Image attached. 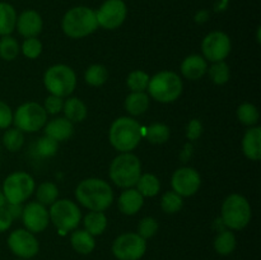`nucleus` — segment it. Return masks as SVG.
I'll return each mask as SVG.
<instances>
[{
    "mask_svg": "<svg viewBox=\"0 0 261 260\" xmlns=\"http://www.w3.org/2000/svg\"><path fill=\"white\" fill-rule=\"evenodd\" d=\"M98 25L106 30H115L126 18V5L122 0H107L96 12Z\"/></svg>",
    "mask_w": 261,
    "mask_h": 260,
    "instance_id": "nucleus-12",
    "label": "nucleus"
},
{
    "mask_svg": "<svg viewBox=\"0 0 261 260\" xmlns=\"http://www.w3.org/2000/svg\"><path fill=\"white\" fill-rule=\"evenodd\" d=\"M147 250V242L138 233L120 235L112 244V252L119 260H139Z\"/></svg>",
    "mask_w": 261,
    "mask_h": 260,
    "instance_id": "nucleus-11",
    "label": "nucleus"
},
{
    "mask_svg": "<svg viewBox=\"0 0 261 260\" xmlns=\"http://www.w3.org/2000/svg\"><path fill=\"white\" fill-rule=\"evenodd\" d=\"M22 218L27 231L32 232V233L42 232L47 227L48 221H50L47 209L45 208V205L38 203V201L28 203L23 208Z\"/></svg>",
    "mask_w": 261,
    "mask_h": 260,
    "instance_id": "nucleus-16",
    "label": "nucleus"
},
{
    "mask_svg": "<svg viewBox=\"0 0 261 260\" xmlns=\"http://www.w3.org/2000/svg\"><path fill=\"white\" fill-rule=\"evenodd\" d=\"M237 117L244 125H255L259 121V111L251 103H244L237 109Z\"/></svg>",
    "mask_w": 261,
    "mask_h": 260,
    "instance_id": "nucleus-37",
    "label": "nucleus"
},
{
    "mask_svg": "<svg viewBox=\"0 0 261 260\" xmlns=\"http://www.w3.org/2000/svg\"><path fill=\"white\" fill-rule=\"evenodd\" d=\"M63 111L65 114L66 119L71 122H81L86 119L87 116V107L83 101L74 97L69 98L64 102Z\"/></svg>",
    "mask_w": 261,
    "mask_h": 260,
    "instance_id": "nucleus-25",
    "label": "nucleus"
},
{
    "mask_svg": "<svg viewBox=\"0 0 261 260\" xmlns=\"http://www.w3.org/2000/svg\"><path fill=\"white\" fill-rule=\"evenodd\" d=\"M107 78H109L107 69L99 64L91 65L86 71V82L93 87L102 86L107 81Z\"/></svg>",
    "mask_w": 261,
    "mask_h": 260,
    "instance_id": "nucleus-30",
    "label": "nucleus"
},
{
    "mask_svg": "<svg viewBox=\"0 0 261 260\" xmlns=\"http://www.w3.org/2000/svg\"><path fill=\"white\" fill-rule=\"evenodd\" d=\"M84 227L92 236L103 233L107 227V218L102 212H91L84 218Z\"/></svg>",
    "mask_w": 261,
    "mask_h": 260,
    "instance_id": "nucleus-26",
    "label": "nucleus"
},
{
    "mask_svg": "<svg viewBox=\"0 0 261 260\" xmlns=\"http://www.w3.org/2000/svg\"><path fill=\"white\" fill-rule=\"evenodd\" d=\"M46 120H47V112L36 102H28L19 106L13 117V122L17 129L27 133L40 130L46 124Z\"/></svg>",
    "mask_w": 261,
    "mask_h": 260,
    "instance_id": "nucleus-10",
    "label": "nucleus"
},
{
    "mask_svg": "<svg viewBox=\"0 0 261 260\" xmlns=\"http://www.w3.org/2000/svg\"><path fill=\"white\" fill-rule=\"evenodd\" d=\"M43 83L51 94L58 97H66L73 93L76 86L75 73L69 66L59 64L46 70Z\"/></svg>",
    "mask_w": 261,
    "mask_h": 260,
    "instance_id": "nucleus-7",
    "label": "nucleus"
},
{
    "mask_svg": "<svg viewBox=\"0 0 261 260\" xmlns=\"http://www.w3.org/2000/svg\"><path fill=\"white\" fill-rule=\"evenodd\" d=\"M214 249L219 255H229L236 249V237L231 231L219 232L214 240Z\"/></svg>",
    "mask_w": 261,
    "mask_h": 260,
    "instance_id": "nucleus-27",
    "label": "nucleus"
},
{
    "mask_svg": "<svg viewBox=\"0 0 261 260\" xmlns=\"http://www.w3.org/2000/svg\"><path fill=\"white\" fill-rule=\"evenodd\" d=\"M19 54V45L17 40H14L10 36H4L0 40V56L4 60H14Z\"/></svg>",
    "mask_w": 261,
    "mask_h": 260,
    "instance_id": "nucleus-32",
    "label": "nucleus"
},
{
    "mask_svg": "<svg viewBox=\"0 0 261 260\" xmlns=\"http://www.w3.org/2000/svg\"><path fill=\"white\" fill-rule=\"evenodd\" d=\"M35 191V181L25 172H15L8 176L3 185L5 200L12 204H22Z\"/></svg>",
    "mask_w": 261,
    "mask_h": 260,
    "instance_id": "nucleus-9",
    "label": "nucleus"
},
{
    "mask_svg": "<svg viewBox=\"0 0 261 260\" xmlns=\"http://www.w3.org/2000/svg\"><path fill=\"white\" fill-rule=\"evenodd\" d=\"M200 175L190 167L178 168L172 176V188L181 196L194 195L200 188Z\"/></svg>",
    "mask_w": 261,
    "mask_h": 260,
    "instance_id": "nucleus-15",
    "label": "nucleus"
},
{
    "mask_svg": "<svg viewBox=\"0 0 261 260\" xmlns=\"http://www.w3.org/2000/svg\"><path fill=\"white\" fill-rule=\"evenodd\" d=\"M58 149H59V142H56V140L53 139V138L47 137V135L40 138L37 142V144H36V150H37V154L40 155V157H43V158L53 157V155H55L56 152H58Z\"/></svg>",
    "mask_w": 261,
    "mask_h": 260,
    "instance_id": "nucleus-36",
    "label": "nucleus"
},
{
    "mask_svg": "<svg viewBox=\"0 0 261 260\" xmlns=\"http://www.w3.org/2000/svg\"><path fill=\"white\" fill-rule=\"evenodd\" d=\"M209 76L216 84H224L229 79V66L224 61H217L209 69Z\"/></svg>",
    "mask_w": 261,
    "mask_h": 260,
    "instance_id": "nucleus-38",
    "label": "nucleus"
},
{
    "mask_svg": "<svg viewBox=\"0 0 261 260\" xmlns=\"http://www.w3.org/2000/svg\"><path fill=\"white\" fill-rule=\"evenodd\" d=\"M73 122L69 121L66 117H58V119L51 120L45 127V135L53 138L56 142H63V140L69 139L73 135Z\"/></svg>",
    "mask_w": 261,
    "mask_h": 260,
    "instance_id": "nucleus-18",
    "label": "nucleus"
},
{
    "mask_svg": "<svg viewBox=\"0 0 261 260\" xmlns=\"http://www.w3.org/2000/svg\"><path fill=\"white\" fill-rule=\"evenodd\" d=\"M5 203H7V200H5L4 194H3L2 191H0V206H4Z\"/></svg>",
    "mask_w": 261,
    "mask_h": 260,
    "instance_id": "nucleus-46",
    "label": "nucleus"
},
{
    "mask_svg": "<svg viewBox=\"0 0 261 260\" xmlns=\"http://www.w3.org/2000/svg\"><path fill=\"white\" fill-rule=\"evenodd\" d=\"M59 195L58 186L54 183H42L37 188L36 196H37L38 203L42 205H51L56 201Z\"/></svg>",
    "mask_w": 261,
    "mask_h": 260,
    "instance_id": "nucleus-29",
    "label": "nucleus"
},
{
    "mask_svg": "<svg viewBox=\"0 0 261 260\" xmlns=\"http://www.w3.org/2000/svg\"><path fill=\"white\" fill-rule=\"evenodd\" d=\"M149 107V96L144 92H133L125 99V109L133 116L144 114Z\"/></svg>",
    "mask_w": 261,
    "mask_h": 260,
    "instance_id": "nucleus-23",
    "label": "nucleus"
},
{
    "mask_svg": "<svg viewBox=\"0 0 261 260\" xmlns=\"http://www.w3.org/2000/svg\"><path fill=\"white\" fill-rule=\"evenodd\" d=\"M251 219V206L246 198L232 194L222 205V222L231 229H242Z\"/></svg>",
    "mask_w": 261,
    "mask_h": 260,
    "instance_id": "nucleus-6",
    "label": "nucleus"
},
{
    "mask_svg": "<svg viewBox=\"0 0 261 260\" xmlns=\"http://www.w3.org/2000/svg\"><path fill=\"white\" fill-rule=\"evenodd\" d=\"M98 27L96 12L87 7H76L69 10L63 19V31L71 38H82L91 35Z\"/></svg>",
    "mask_w": 261,
    "mask_h": 260,
    "instance_id": "nucleus-3",
    "label": "nucleus"
},
{
    "mask_svg": "<svg viewBox=\"0 0 261 260\" xmlns=\"http://www.w3.org/2000/svg\"><path fill=\"white\" fill-rule=\"evenodd\" d=\"M242 149L245 155L251 161L261 158V129L259 126L247 130L242 140Z\"/></svg>",
    "mask_w": 261,
    "mask_h": 260,
    "instance_id": "nucleus-19",
    "label": "nucleus"
},
{
    "mask_svg": "<svg viewBox=\"0 0 261 260\" xmlns=\"http://www.w3.org/2000/svg\"><path fill=\"white\" fill-rule=\"evenodd\" d=\"M208 70V65L200 55H190L181 64V73L185 78L196 81L200 79Z\"/></svg>",
    "mask_w": 261,
    "mask_h": 260,
    "instance_id": "nucleus-20",
    "label": "nucleus"
},
{
    "mask_svg": "<svg viewBox=\"0 0 261 260\" xmlns=\"http://www.w3.org/2000/svg\"><path fill=\"white\" fill-rule=\"evenodd\" d=\"M15 25L23 37H36L42 31V18L35 10H25L18 17Z\"/></svg>",
    "mask_w": 261,
    "mask_h": 260,
    "instance_id": "nucleus-17",
    "label": "nucleus"
},
{
    "mask_svg": "<svg viewBox=\"0 0 261 260\" xmlns=\"http://www.w3.org/2000/svg\"><path fill=\"white\" fill-rule=\"evenodd\" d=\"M13 122L12 110L7 103L0 101V129H5Z\"/></svg>",
    "mask_w": 261,
    "mask_h": 260,
    "instance_id": "nucleus-43",
    "label": "nucleus"
},
{
    "mask_svg": "<svg viewBox=\"0 0 261 260\" xmlns=\"http://www.w3.org/2000/svg\"><path fill=\"white\" fill-rule=\"evenodd\" d=\"M41 51H42V43L37 40L36 37L27 38L22 45V53L24 56L30 59H36L40 56Z\"/></svg>",
    "mask_w": 261,
    "mask_h": 260,
    "instance_id": "nucleus-40",
    "label": "nucleus"
},
{
    "mask_svg": "<svg viewBox=\"0 0 261 260\" xmlns=\"http://www.w3.org/2000/svg\"><path fill=\"white\" fill-rule=\"evenodd\" d=\"M203 133V125L198 119H194L189 122L186 127V137L189 140H196Z\"/></svg>",
    "mask_w": 261,
    "mask_h": 260,
    "instance_id": "nucleus-42",
    "label": "nucleus"
},
{
    "mask_svg": "<svg viewBox=\"0 0 261 260\" xmlns=\"http://www.w3.org/2000/svg\"><path fill=\"white\" fill-rule=\"evenodd\" d=\"M142 175L139 158L132 153H122L112 161L110 166V177L120 188L129 189L137 185Z\"/></svg>",
    "mask_w": 261,
    "mask_h": 260,
    "instance_id": "nucleus-4",
    "label": "nucleus"
},
{
    "mask_svg": "<svg viewBox=\"0 0 261 260\" xmlns=\"http://www.w3.org/2000/svg\"><path fill=\"white\" fill-rule=\"evenodd\" d=\"M142 139V127L132 117H119L110 129V142L115 149L127 153L137 148Z\"/></svg>",
    "mask_w": 261,
    "mask_h": 260,
    "instance_id": "nucleus-2",
    "label": "nucleus"
},
{
    "mask_svg": "<svg viewBox=\"0 0 261 260\" xmlns=\"http://www.w3.org/2000/svg\"><path fill=\"white\" fill-rule=\"evenodd\" d=\"M70 242L73 249L82 255L91 254L93 251L94 246H96V241H94L93 236L88 233L86 229H78V231L73 232L70 237Z\"/></svg>",
    "mask_w": 261,
    "mask_h": 260,
    "instance_id": "nucleus-22",
    "label": "nucleus"
},
{
    "mask_svg": "<svg viewBox=\"0 0 261 260\" xmlns=\"http://www.w3.org/2000/svg\"><path fill=\"white\" fill-rule=\"evenodd\" d=\"M5 208L8 209V212H9V214H10V216H12L13 219L19 218V217H22V213H23V206H22V204H12V203H8Z\"/></svg>",
    "mask_w": 261,
    "mask_h": 260,
    "instance_id": "nucleus-45",
    "label": "nucleus"
},
{
    "mask_svg": "<svg viewBox=\"0 0 261 260\" xmlns=\"http://www.w3.org/2000/svg\"><path fill=\"white\" fill-rule=\"evenodd\" d=\"M143 196L135 189H127L122 191L119 198V208L120 211L127 216L138 213L139 209L143 206Z\"/></svg>",
    "mask_w": 261,
    "mask_h": 260,
    "instance_id": "nucleus-21",
    "label": "nucleus"
},
{
    "mask_svg": "<svg viewBox=\"0 0 261 260\" xmlns=\"http://www.w3.org/2000/svg\"><path fill=\"white\" fill-rule=\"evenodd\" d=\"M13 218L5 206H0V232L7 231L12 226Z\"/></svg>",
    "mask_w": 261,
    "mask_h": 260,
    "instance_id": "nucleus-44",
    "label": "nucleus"
},
{
    "mask_svg": "<svg viewBox=\"0 0 261 260\" xmlns=\"http://www.w3.org/2000/svg\"><path fill=\"white\" fill-rule=\"evenodd\" d=\"M158 231V222L155 221L152 217H145L142 221L139 222V226H138V235H139L142 239L147 240L150 237L154 236Z\"/></svg>",
    "mask_w": 261,
    "mask_h": 260,
    "instance_id": "nucleus-39",
    "label": "nucleus"
},
{
    "mask_svg": "<svg viewBox=\"0 0 261 260\" xmlns=\"http://www.w3.org/2000/svg\"><path fill=\"white\" fill-rule=\"evenodd\" d=\"M149 94L157 101L170 103L176 101L182 92V82L173 71H161L149 79Z\"/></svg>",
    "mask_w": 261,
    "mask_h": 260,
    "instance_id": "nucleus-5",
    "label": "nucleus"
},
{
    "mask_svg": "<svg viewBox=\"0 0 261 260\" xmlns=\"http://www.w3.org/2000/svg\"><path fill=\"white\" fill-rule=\"evenodd\" d=\"M145 135L150 143L162 144V143L167 142L170 138V129L163 124H153L148 127Z\"/></svg>",
    "mask_w": 261,
    "mask_h": 260,
    "instance_id": "nucleus-34",
    "label": "nucleus"
},
{
    "mask_svg": "<svg viewBox=\"0 0 261 260\" xmlns=\"http://www.w3.org/2000/svg\"><path fill=\"white\" fill-rule=\"evenodd\" d=\"M149 79V75L145 71L135 70L129 74L126 83L133 92H144L148 88Z\"/></svg>",
    "mask_w": 261,
    "mask_h": 260,
    "instance_id": "nucleus-33",
    "label": "nucleus"
},
{
    "mask_svg": "<svg viewBox=\"0 0 261 260\" xmlns=\"http://www.w3.org/2000/svg\"><path fill=\"white\" fill-rule=\"evenodd\" d=\"M75 196L79 203L92 212H103L114 201V191L102 178H87L78 185Z\"/></svg>",
    "mask_w": 261,
    "mask_h": 260,
    "instance_id": "nucleus-1",
    "label": "nucleus"
},
{
    "mask_svg": "<svg viewBox=\"0 0 261 260\" xmlns=\"http://www.w3.org/2000/svg\"><path fill=\"white\" fill-rule=\"evenodd\" d=\"M137 185V190L142 194V196H148V198H149V196L157 195L161 188L160 180H158L154 175H152V173L140 175Z\"/></svg>",
    "mask_w": 261,
    "mask_h": 260,
    "instance_id": "nucleus-28",
    "label": "nucleus"
},
{
    "mask_svg": "<svg viewBox=\"0 0 261 260\" xmlns=\"http://www.w3.org/2000/svg\"><path fill=\"white\" fill-rule=\"evenodd\" d=\"M63 106H64V101L61 99V97H58V96H54V94H51V96H48L47 98L45 99V111L47 112V114H58V112H60L61 110H63Z\"/></svg>",
    "mask_w": 261,
    "mask_h": 260,
    "instance_id": "nucleus-41",
    "label": "nucleus"
},
{
    "mask_svg": "<svg viewBox=\"0 0 261 260\" xmlns=\"http://www.w3.org/2000/svg\"><path fill=\"white\" fill-rule=\"evenodd\" d=\"M3 143H4L5 148L10 152H17L22 148L23 143H24V135L23 132L19 129H9L4 133L3 137Z\"/></svg>",
    "mask_w": 261,
    "mask_h": 260,
    "instance_id": "nucleus-31",
    "label": "nucleus"
},
{
    "mask_svg": "<svg viewBox=\"0 0 261 260\" xmlns=\"http://www.w3.org/2000/svg\"><path fill=\"white\" fill-rule=\"evenodd\" d=\"M48 216L54 226L63 232L76 228L82 218L81 209L74 201L68 200V199H61L51 204Z\"/></svg>",
    "mask_w": 261,
    "mask_h": 260,
    "instance_id": "nucleus-8",
    "label": "nucleus"
},
{
    "mask_svg": "<svg viewBox=\"0 0 261 260\" xmlns=\"http://www.w3.org/2000/svg\"><path fill=\"white\" fill-rule=\"evenodd\" d=\"M8 245L12 252L22 259H31L40 250L37 239L27 229H15L8 239Z\"/></svg>",
    "mask_w": 261,
    "mask_h": 260,
    "instance_id": "nucleus-14",
    "label": "nucleus"
},
{
    "mask_svg": "<svg viewBox=\"0 0 261 260\" xmlns=\"http://www.w3.org/2000/svg\"><path fill=\"white\" fill-rule=\"evenodd\" d=\"M201 50H203L204 58L209 61H223L228 56L231 51V40L226 33L221 31H214L211 32L201 43Z\"/></svg>",
    "mask_w": 261,
    "mask_h": 260,
    "instance_id": "nucleus-13",
    "label": "nucleus"
},
{
    "mask_svg": "<svg viewBox=\"0 0 261 260\" xmlns=\"http://www.w3.org/2000/svg\"><path fill=\"white\" fill-rule=\"evenodd\" d=\"M161 206L166 213H176L182 208V196L175 191H167L161 199Z\"/></svg>",
    "mask_w": 261,
    "mask_h": 260,
    "instance_id": "nucleus-35",
    "label": "nucleus"
},
{
    "mask_svg": "<svg viewBox=\"0 0 261 260\" xmlns=\"http://www.w3.org/2000/svg\"><path fill=\"white\" fill-rule=\"evenodd\" d=\"M17 24V13L8 3H0V36H9Z\"/></svg>",
    "mask_w": 261,
    "mask_h": 260,
    "instance_id": "nucleus-24",
    "label": "nucleus"
}]
</instances>
